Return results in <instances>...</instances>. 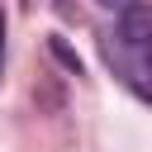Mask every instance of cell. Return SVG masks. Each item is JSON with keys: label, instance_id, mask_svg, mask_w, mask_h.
Returning <instances> with one entry per match:
<instances>
[{"label": "cell", "instance_id": "6da1fadb", "mask_svg": "<svg viewBox=\"0 0 152 152\" xmlns=\"http://www.w3.org/2000/svg\"><path fill=\"white\" fill-rule=\"evenodd\" d=\"M119 38L128 48H152V5L147 0H138L119 14Z\"/></svg>", "mask_w": 152, "mask_h": 152}, {"label": "cell", "instance_id": "7a4b0ae2", "mask_svg": "<svg viewBox=\"0 0 152 152\" xmlns=\"http://www.w3.org/2000/svg\"><path fill=\"white\" fill-rule=\"evenodd\" d=\"M95 5H100V10H114V14H124V10H128V5H138V0H95Z\"/></svg>", "mask_w": 152, "mask_h": 152}, {"label": "cell", "instance_id": "3957f363", "mask_svg": "<svg viewBox=\"0 0 152 152\" xmlns=\"http://www.w3.org/2000/svg\"><path fill=\"white\" fill-rule=\"evenodd\" d=\"M0 62H5V19H0Z\"/></svg>", "mask_w": 152, "mask_h": 152}, {"label": "cell", "instance_id": "277c9868", "mask_svg": "<svg viewBox=\"0 0 152 152\" xmlns=\"http://www.w3.org/2000/svg\"><path fill=\"white\" fill-rule=\"evenodd\" d=\"M142 52H147V76H152V48H142Z\"/></svg>", "mask_w": 152, "mask_h": 152}]
</instances>
